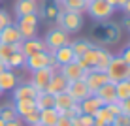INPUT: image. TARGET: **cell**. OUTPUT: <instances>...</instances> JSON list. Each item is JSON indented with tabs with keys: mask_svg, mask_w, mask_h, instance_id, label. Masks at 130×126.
<instances>
[{
	"mask_svg": "<svg viewBox=\"0 0 130 126\" xmlns=\"http://www.w3.org/2000/svg\"><path fill=\"white\" fill-rule=\"evenodd\" d=\"M91 36L92 42L98 43V47H109L121 40V28L111 21H96L91 30Z\"/></svg>",
	"mask_w": 130,
	"mask_h": 126,
	"instance_id": "1",
	"label": "cell"
},
{
	"mask_svg": "<svg viewBox=\"0 0 130 126\" xmlns=\"http://www.w3.org/2000/svg\"><path fill=\"white\" fill-rule=\"evenodd\" d=\"M55 23L59 28H62L64 32H79L83 28V13H75V11H64L60 10L55 17Z\"/></svg>",
	"mask_w": 130,
	"mask_h": 126,
	"instance_id": "2",
	"label": "cell"
},
{
	"mask_svg": "<svg viewBox=\"0 0 130 126\" xmlns=\"http://www.w3.org/2000/svg\"><path fill=\"white\" fill-rule=\"evenodd\" d=\"M106 75L109 79V83H119L130 77V66L124 64V60L121 58V55H113L111 62L106 68Z\"/></svg>",
	"mask_w": 130,
	"mask_h": 126,
	"instance_id": "3",
	"label": "cell"
},
{
	"mask_svg": "<svg viewBox=\"0 0 130 126\" xmlns=\"http://www.w3.org/2000/svg\"><path fill=\"white\" fill-rule=\"evenodd\" d=\"M47 66H55V68L60 70V66L55 62V57L53 53L49 51H40V53H34V55L26 57V62H25V68L32 74L36 70H42V68H47Z\"/></svg>",
	"mask_w": 130,
	"mask_h": 126,
	"instance_id": "4",
	"label": "cell"
},
{
	"mask_svg": "<svg viewBox=\"0 0 130 126\" xmlns=\"http://www.w3.org/2000/svg\"><path fill=\"white\" fill-rule=\"evenodd\" d=\"M55 71H59V68H55V66H47V68L36 70V71L30 74L28 83L32 85L38 92H45L47 91V85H49V81H51V77H53Z\"/></svg>",
	"mask_w": 130,
	"mask_h": 126,
	"instance_id": "5",
	"label": "cell"
},
{
	"mask_svg": "<svg viewBox=\"0 0 130 126\" xmlns=\"http://www.w3.org/2000/svg\"><path fill=\"white\" fill-rule=\"evenodd\" d=\"M38 23H40V17L38 13H30V15H23V17H17V30L21 32L23 40H30L36 38V32H38Z\"/></svg>",
	"mask_w": 130,
	"mask_h": 126,
	"instance_id": "6",
	"label": "cell"
},
{
	"mask_svg": "<svg viewBox=\"0 0 130 126\" xmlns=\"http://www.w3.org/2000/svg\"><path fill=\"white\" fill-rule=\"evenodd\" d=\"M43 42H45L47 51L53 53V51H57V49L62 47V45H70V36H68V32H64L62 28L55 26V28H51V30L45 34Z\"/></svg>",
	"mask_w": 130,
	"mask_h": 126,
	"instance_id": "7",
	"label": "cell"
},
{
	"mask_svg": "<svg viewBox=\"0 0 130 126\" xmlns=\"http://www.w3.org/2000/svg\"><path fill=\"white\" fill-rule=\"evenodd\" d=\"M113 11H115V8L109 6L106 0H89L87 13H89L94 21H106L107 17L113 15Z\"/></svg>",
	"mask_w": 130,
	"mask_h": 126,
	"instance_id": "8",
	"label": "cell"
},
{
	"mask_svg": "<svg viewBox=\"0 0 130 126\" xmlns=\"http://www.w3.org/2000/svg\"><path fill=\"white\" fill-rule=\"evenodd\" d=\"M83 81L87 83V87H89V91H91L92 94H94L98 88L102 87V85H106L107 81V75H106V71H98L94 68H91V70H87V74H85V77Z\"/></svg>",
	"mask_w": 130,
	"mask_h": 126,
	"instance_id": "9",
	"label": "cell"
},
{
	"mask_svg": "<svg viewBox=\"0 0 130 126\" xmlns=\"http://www.w3.org/2000/svg\"><path fill=\"white\" fill-rule=\"evenodd\" d=\"M66 92L70 94L72 98H74V102H83L87 96H91V91H89V87H87V83H85L83 79H79V81H70L68 83V88H66Z\"/></svg>",
	"mask_w": 130,
	"mask_h": 126,
	"instance_id": "10",
	"label": "cell"
},
{
	"mask_svg": "<svg viewBox=\"0 0 130 126\" xmlns=\"http://www.w3.org/2000/svg\"><path fill=\"white\" fill-rule=\"evenodd\" d=\"M98 55H100V47L92 43V45L89 47L87 51H85V55H83V57H79V58H75L74 62H77V64L81 66L83 70H91V68H94V66H96Z\"/></svg>",
	"mask_w": 130,
	"mask_h": 126,
	"instance_id": "11",
	"label": "cell"
},
{
	"mask_svg": "<svg viewBox=\"0 0 130 126\" xmlns=\"http://www.w3.org/2000/svg\"><path fill=\"white\" fill-rule=\"evenodd\" d=\"M59 71L64 75V79L68 81V83H70V81H79V79H83L85 74H87V70H83L77 62H70V64H66V66H60Z\"/></svg>",
	"mask_w": 130,
	"mask_h": 126,
	"instance_id": "12",
	"label": "cell"
},
{
	"mask_svg": "<svg viewBox=\"0 0 130 126\" xmlns=\"http://www.w3.org/2000/svg\"><path fill=\"white\" fill-rule=\"evenodd\" d=\"M40 51H47L45 47V42L40 38H30V40H23L21 42V53L25 57H30L34 53H40Z\"/></svg>",
	"mask_w": 130,
	"mask_h": 126,
	"instance_id": "13",
	"label": "cell"
},
{
	"mask_svg": "<svg viewBox=\"0 0 130 126\" xmlns=\"http://www.w3.org/2000/svg\"><path fill=\"white\" fill-rule=\"evenodd\" d=\"M79 105H81L83 115H91V117H94V115L98 113V111L102 109L104 102H102L100 98L96 96V94H91V96H87L83 102H79Z\"/></svg>",
	"mask_w": 130,
	"mask_h": 126,
	"instance_id": "14",
	"label": "cell"
},
{
	"mask_svg": "<svg viewBox=\"0 0 130 126\" xmlns=\"http://www.w3.org/2000/svg\"><path fill=\"white\" fill-rule=\"evenodd\" d=\"M0 42L2 43H11V45H15V43H21L23 42V36L21 32L17 30V26L10 23L8 26H4L2 30H0Z\"/></svg>",
	"mask_w": 130,
	"mask_h": 126,
	"instance_id": "15",
	"label": "cell"
},
{
	"mask_svg": "<svg viewBox=\"0 0 130 126\" xmlns=\"http://www.w3.org/2000/svg\"><path fill=\"white\" fill-rule=\"evenodd\" d=\"M11 92H13V102H17V100H34V98L38 96V91H36L30 83H19Z\"/></svg>",
	"mask_w": 130,
	"mask_h": 126,
	"instance_id": "16",
	"label": "cell"
},
{
	"mask_svg": "<svg viewBox=\"0 0 130 126\" xmlns=\"http://www.w3.org/2000/svg\"><path fill=\"white\" fill-rule=\"evenodd\" d=\"M66 88H68V81L64 79V75H62L60 71H55V74H53V77H51V81H49V85H47V91H45V92L57 96V94L66 92Z\"/></svg>",
	"mask_w": 130,
	"mask_h": 126,
	"instance_id": "17",
	"label": "cell"
},
{
	"mask_svg": "<svg viewBox=\"0 0 130 126\" xmlns=\"http://www.w3.org/2000/svg\"><path fill=\"white\" fill-rule=\"evenodd\" d=\"M13 10H15L17 17L30 15V13H38V0H15Z\"/></svg>",
	"mask_w": 130,
	"mask_h": 126,
	"instance_id": "18",
	"label": "cell"
},
{
	"mask_svg": "<svg viewBox=\"0 0 130 126\" xmlns=\"http://www.w3.org/2000/svg\"><path fill=\"white\" fill-rule=\"evenodd\" d=\"M53 57H55V62L59 66H66V64H70V62L75 60V55H74V51H72L70 45H62V47L57 49V51H53Z\"/></svg>",
	"mask_w": 130,
	"mask_h": 126,
	"instance_id": "19",
	"label": "cell"
},
{
	"mask_svg": "<svg viewBox=\"0 0 130 126\" xmlns=\"http://www.w3.org/2000/svg\"><path fill=\"white\" fill-rule=\"evenodd\" d=\"M94 94H96L98 98H100L102 102H104V105L117 102V96H115V83H109V81H107L106 85H102V87L98 88Z\"/></svg>",
	"mask_w": 130,
	"mask_h": 126,
	"instance_id": "20",
	"label": "cell"
},
{
	"mask_svg": "<svg viewBox=\"0 0 130 126\" xmlns=\"http://www.w3.org/2000/svg\"><path fill=\"white\" fill-rule=\"evenodd\" d=\"M17 85H19V81H17V75L13 70H4L0 74V88H2V92L13 91Z\"/></svg>",
	"mask_w": 130,
	"mask_h": 126,
	"instance_id": "21",
	"label": "cell"
},
{
	"mask_svg": "<svg viewBox=\"0 0 130 126\" xmlns=\"http://www.w3.org/2000/svg\"><path fill=\"white\" fill-rule=\"evenodd\" d=\"M74 103H75L74 98H72L68 92L57 94V96H55V111H57L59 115H64V111H68Z\"/></svg>",
	"mask_w": 130,
	"mask_h": 126,
	"instance_id": "22",
	"label": "cell"
},
{
	"mask_svg": "<svg viewBox=\"0 0 130 126\" xmlns=\"http://www.w3.org/2000/svg\"><path fill=\"white\" fill-rule=\"evenodd\" d=\"M87 6H89L87 0H64V2L59 4L60 10H64V11H75V13H85V11H87Z\"/></svg>",
	"mask_w": 130,
	"mask_h": 126,
	"instance_id": "23",
	"label": "cell"
},
{
	"mask_svg": "<svg viewBox=\"0 0 130 126\" xmlns=\"http://www.w3.org/2000/svg\"><path fill=\"white\" fill-rule=\"evenodd\" d=\"M13 107H15V113L19 119H23L25 115L32 113V111H38L34 100H17V102H13Z\"/></svg>",
	"mask_w": 130,
	"mask_h": 126,
	"instance_id": "24",
	"label": "cell"
},
{
	"mask_svg": "<svg viewBox=\"0 0 130 126\" xmlns=\"http://www.w3.org/2000/svg\"><path fill=\"white\" fill-rule=\"evenodd\" d=\"M34 102H36V109L38 111L55 107V96L49 94V92H38V96L34 98Z\"/></svg>",
	"mask_w": 130,
	"mask_h": 126,
	"instance_id": "25",
	"label": "cell"
},
{
	"mask_svg": "<svg viewBox=\"0 0 130 126\" xmlns=\"http://www.w3.org/2000/svg\"><path fill=\"white\" fill-rule=\"evenodd\" d=\"M59 113L55 111V107H49V109H42L40 111V124L42 126H55L59 120Z\"/></svg>",
	"mask_w": 130,
	"mask_h": 126,
	"instance_id": "26",
	"label": "cell"
},
{
	"mask_svg": "<svg viewBox=\"0 0 130 126\" xmlns=\"http://www.w3.org/2000/svg\"><path fill=\"white\" fill-rule=\"evenodd\" d=\"M25 62H26V57L21 51H17L6 60V68L8 70H21V68H25Z\"/></svg>",
	"mask_w": 130,
	"mask_h": 126,
	"instance_id": "27",
	"label": "cell"
},
{
	"mask_svg": "<svg viewBox=\"0 0 130 126\" xmlns=\"http://www.w3.org/2000/svg\"><path fill=\"white\" fill-rule=\"evenodd\" d=\"M111 58H113L111 51H107L106 47H100V55H98V60H96V66H94V70H98V71H106L107 64L111 62Z\"/></svg>",
	"mask_w": 130,
	"mask_h": 126,
	"instance_id": "28",
	"label": "cell"
},
{
	"mask_svg": "<svg viewBox=\"0 0 130 126\" xmlns=\"http://www.w3.org/2000/svg\"><path fill=\"white\" fill-rule=\"evenodd\" d=\"M91 45H92L91 40H75V42H70V47H72V51H74L75 58L83 57V55H85V51H87V49L91 47Z\"/></svg>",
	"mask_w": 130,
	"mask_h": 126,
	"instance_id": "29",
	"label": "cell"
},
{
	"mask_svg": "<svg viewBox=\"0 0 130 126\" xmlns=\"http://www.w3.org/2000/svg\"><path fill=\"white\" fill-rule=\"evenodd\" d=\"M0 119H2L4 122H10V120H15L17 119L13 102H8V103H2V105H0Z\"/></svg>",
	"mask_w": 130,
	"mask_h": 126,
	"instance_id": "30",
	"label": "cell"
},
{
	"mask_svg": "<svg viewBox=\"0 0 130 126\" xmlns=\"http://www.w3.org/2000/svg\"><path fill=\"white\" fill-rule=\"evenodd\" d=\"M115 96H117L119 102H123V100H126V98H130V83H128V79L115 83Z\"/></svg>",
	"mask_w": 130,
	"mask_h": 126,
	"instance_id": "31",
	"label": "cell"
},
{
	"mask_svg": "<svg viewBox=\"0 0 130 126\" xmlns=\"http://www.w3.org/2000/svg\"><path fill=\"white\" fill-rule=\"evenodd\" d=\"M17 51H21V43H15V45H11V43H0V60L6 64V60Z\"/></svg>",
	"mask_w": 130,
	"mask_h": 126,
	"instance_id": "32",
	"label": "cell"
},
{
	"mask_svg": "<svg viewBox=\"0 0 130 126\" xmlns=\"http://www.w3.org/2000/svg\"><path fill=\"white\" fill-rule=\"evenodd\" d=\"M72 126H94V117L91 115H79L72 119Z\"/></svg>",
	"mask_w": 130,
	"mask_h": 126,
	"instance_id": "33",
	"label": "cell"
},
{
	"mask_svg": "<svg viewBox=\"0 0 130 126\" xmlns=\"http://www.w3.org/2000/svg\"><path fill=\"white\" fill-rule=\"evenodd\" d=\"M21 120H23L25 126H38L40 124V111H32V113L25 115Z\"/></svg>",
	"mask_w": 130,
	"mask_h": 126,
	"instance_id": "34",
	"label": "cell"
},
{
	"mask_svg": "<svg viewBox=\"0 0 130 126\" xmlns=\"http://www.w3.org/2000/svg\"><path fill=\"white\" fill-rule=\"evenodd\" d=\"M79 115H83V111H81V105H79L77 102H75L68 111H64V117H68V119H75V117H79Z\"/></svg>",
	"mask_w": 130,
	"mask_h": 126,
	"instance_id": "35",
	"label": "cell"
},
{
	"mask_svg": "<svg viewBox=\"0 0 130 126\" xmlns=\"http://www.w3.org/2000/svg\"><path fill=\"white\" fill-rule=\"evenodd\" d=\"M111 126H130V115L126 113H121L113 119V124Z\"/></svg>",
	"mask_w": 130,
	"mask_h": 126,
	"instance_id": "36",
	"label": "cell"
},
{
	"mask_svg": "<svg viewBox=\"0 0 130 126\" xmlns=\"http://www.w3.org/2000/svg\"><path fill=\"white\" fill-rule=\"evenodd\" d=\"M106 107H107V111H109L111 115H115V117L123 113V111H121V103H119V100H117V102H113V103H107Z\"/></svg>",
	"mask_w": 130,
	"mask_h": 126,
	"instance_id": "37",
	"label": "cell"
},
{
	"mask_svg": "<svg viewBox=\"0 0 130 126\" xmlns=\"http://www.w3.org/2000/svg\"><path fill=\"white\" fill-rule=\"evenodd\" d=\"M10 23H11V17L8 15V11L2 10V11H0V30H2L4 26H8Z\"/></svg>",
	"mask_w": 130,
	"mask_h": 126,
	"instance_id": "38",
	"label": "cell"
},
{
	"mask_svg": "<svg viewBox=\"0 0 130 126\" xmlns=\"http://www.w3.org/2000/svg\"><path fill=\"white\" fill-rule=\"evenodd\" d=\"M55 126H72V119H68V117H64V115H60Z\"/></svg>",
	"mask_w": 130,
	"mask_h": 126,
	"instance_id": "39",
	"label": "cell"
},
{
	"mask_svg": "<svg viewBox=\"0 0 130 126\" xmlns=\"http://www.w3.org/2000/svg\"><path fill=\"white\" fill-rule=\"evenodd\" d=\"M119 103H121V111L126 113V115H130V98H126V100H123V102H119Z\"/></svg>",
	"mask_w": 130,
	"mask_h": 126,
	"instance_id": "40",
	"label": "cell"
},
{
	"mask_svg": "<svg viewBox=\"0 0 130 126\" xmlns=\"http://www.w3.org/2000/svg\"><path fill=\"white\" fill-rule=\"evenodd\" d=\"M121 58L124 60V64H128V66H130V47L123 49V53H121Z\"/></svg>",
	"mask_w": 130,
	"mask_h": 126,
	"instance_id": "41",
	"label": "cell"
},
{
	"mask_svg": "<svg viewBox=\"0 0 130 126\" xmlns=\"http://www.w3.org/2000/svg\"><path fill=\"white\" fill-rule=\"evenodd\" d=\"M6 126H25V124H23V120L17 117L15 120H10V122H6Z\"/></svg>",
	"mask_w": 130,
	"mask_h": 126,
	"instance_id": "42",
	"label": "cell"
},
{
	"mask_svg": "<svg viewBox=\"0 0 130 126\" xmlns=\"http://www.w3.org/2000/svg\"><path fill=\"white\" fill-rule=\"evenodd\" d=\"M121 10H123V11H124V13H126V15L130 17V0H126V4H124V6L121 8Z\"/></svg>",
	"mask_w": 130,
	"mask_h": 126,
	"instance_id": "43",
	"label": "cell"
},
{
	"mask_svg": "<svg viewBox=\"0 0 130 126\" xmlns=\"http://www.w3.org/2000/svg\"><path fill=\"white\" fill-rule=\"evenodd\" d=\"M109 6H113V8H117V0H106Z\"/></svg>",
	"mask_w": 130,
	"mask_h": 126,
	"instance_id": "44",
	"label": "cell"
},
{
	"mask_svg": "<svg viewBox=\"0 0 130 126\" xmlns=\"http://www.w3.org/2000/svg\"><path fill=\"white\" fill-rule=\"evenodd\" d=\"M126 4V0H117V8H123Z\"/></svg>",
	"mask_w": 130,
	"mask_h": 126,
	"instance_id": "45",
	"label": "cell"
},
{
	"mask_svg": "<svg viewBox=\"0 0 130 126\" xmlns=\"http://www.w3.org/2000/svg\"><path fill=\"white\" fill-rule=\"evenodd\" d=\"M4 70H8V68H6V64H4V62H2V60H0V74H2V71H4Z\"/></svg>",
	"mask_w": 130,
	"mask_h": 126,
	"instance_id": "46",
	"label": "cell"
},
{
	"mask_svg": "<svg viewBox=\"0 0 130 126\" xmlns=\"http://www.w3.org/2000/svg\"><path fill=\"white\" fill-rule=\"evenodd\" d=\"M126 28L130 30V17H128V19H126Z\"/></svg>",
	"mask_w": 130,
	"mask_h": 126,
	"instance_id": "47",
	"label": "cell"
},
{
	"mask_svg": "<svg viewBox=\"0 0 130 126\" xmlns=\"http://www.w3.org/2000/svg\"><path fill=\"white\" fill-rule=\"evenodd\" d=\"M0 126H6V122H4V120H2V119H0Z\"/></svg>",
	"mask_w": 130,
	"mask_h": 126,
	"instance_id": "48",
	"label": "cell"
},
{
	"mask_svg": "<svg viewBox=\"0 0 130 126\" xmlns=\"http://www.w3.org/2000/svg\"><path fill=\"white\" fill-rule=\"evenodd\" d=\"M57 2H59V4H60V2H64V0H57Z\"/></svg>",
	"mask_w": 130,
	"mask_h": 126,
	"instance_id": "49",
	"label": "cell"
},
{
	"mask_svg": "<svg viewBox=\"0 0 130 126\" xmlns=\"http://www.w3.org/2000/svg\"><path fill=\"white\" fill-rule=\"evenodd\" d=\"M0 96H2V88H0Z\"/></svg>",
	"mask_w": 130,
	"mask_h": 126,
	"instance_id": "50",
	"label": "cell"
},
{
	"mask_svg": "<svg viewBox=\"0 0 130 126\" xmlns=\"http://www.w3.org/2000/svg\"><path fill=\"white\" fill-rule=\"evenodd\" d=\"M128 83H130V77H128Z\"/></svg>",
	"mask_w": 130,
	"mask_h": 126,
	"instance_id": "51",
	"label": "cell"
},
{
	"mask_svg": "<svg viewBox=\"0 0 130 126\" xmlns=\"http://www.w3.org/2000/svg\"><path fill=\"white\" fill-rule=\"evenodd\" d=\"M128 47H130V43H128Z\"/></svg>",
	"mask_w": 130,
	"mask_h": 126,
	"instance_id": "52",
	"label": "cell"
},
{
	"mask_svg": "<svg viewBox=\"0 0 130 126\" xmlns=\"http://www.w3.org/2000/svg\"><path fill=\"white\" fill-rule=\"evenodd\" d=\"M38 126H42V124H38Z\"/></svg>",
	"mask_w": 130,
	"mask_h": 126,
	"instance_id": "53",
	"label": "cell"
},
{
	"mask_svg": "<svg viewBox=\"0 0 130 126\" xmlns=\"http://www.w3.org/2000/svg\"><path fill=\"white\" fill-rule=\"evenodd\" d=\"M0 43H2V42H0Z\"/></svg>",
	"mask_w": 130,
	"mask_h": 126,
	"instance_id": "54",
	"label": "cell"
}]
</instances>
